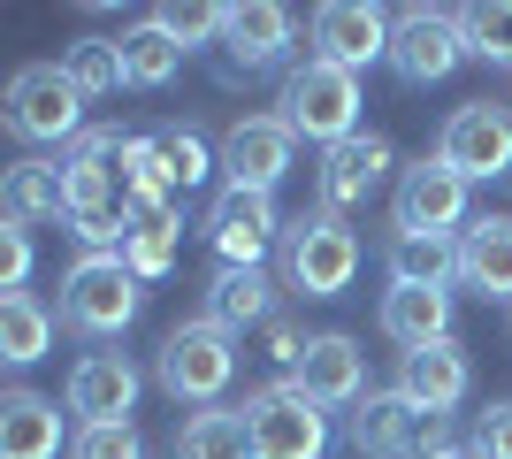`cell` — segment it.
Segmentation results:
<instances>
[{
  "label": "cell",
  "mask_w": 512,
  "mask_h": 459,
  "mask_svg": "<svg viewBox=\"0 0 512 459\" xmlns=\"http://www.w3.org/2000/svg\"><path fill=\"white\" fill-rule=\"evenodd\" d=\"M352 276H360V238H352L344 215L314 207L283 230V284L299 299H337V291H352Z\"/></svg>",
  "instance_id": "obj_4"
},
{
  "label": "cell",
  "mask_w": 512,
  "mask_h": 459,
  "mask_svg": "<svg viewBox=\"0 0 512 459\" xmlns=\"http://www.w3.org/2000/svg\"><path fill=\"white\" fill-rule=\"evenodd\" d=\"M306 398H321V406H360L375 383H367V352L344 337V329H321L314 345H306V360H299V375H291Z\"/></svg>",
  "instance_id": "obj_15"
},
{
  "label": "cell",
  "mask_w": 512,
  "mask_h": 459,
  "mask_svg": "<svg viewBox=\"0 0 512 459\" xmlns=\"http://www.w3.org/2000/svg\"><path fill=\"white\" fill-rule=\"evenodd\" d=\"M153 375H161V391H169V398H184V406H199V414H207L214 398L230 391V375H237L230 329L214 322V314L176 322L169 337H161V352H153Z\"/></svg>",
  "instance_id": "obj_2"
},
{
  "label": "cell",
  "mask_w": 512,
  "mask_h": 459,
  "mask_svg": "<svg viewBox=\"0 0 512 459\" xmlns=\"http://www.w3.org/2000/svg\"><path fill=\"white\" fill-rule=\"evenodd\" d=\"M176 245H184L176 199H130V245H123V261L138 268V284L169 276V268H176Z\"/></svg>",
  "instance_id": "obj_23"
},
{
  "label": "cell",
  "mask_w": 512,
  "mask_h": 459,
  "mask_svg": "<svg viewBox=\"0 0 512 459\" xmlns=\"http://www.w3.org/2000/svg\"><path fill=\"white\" fill-rule=\"evenodd\" d=\"M283 123H291V138H314L321 153L329 146H344V138H360V77L352 69H329V62H314L306 54L291 77H283Z\"/></svg>",
  "instance_id": "obj_1"
},
{
  "label": "cell",
  "mask_w": 512,
  "mask_h": 459,
  "mask_svg": "<svg viewBox=\"0 0 512 459\" xmlns=\"http://www.w3.org/2000/svg\"><path fill=\"white\" fill-rule=\"evenodd\" d=\"M398 391H406L421 414H451V406H467V391H474L467 345H459V337H444V345L398 352Z\"/></svg>",
  "instance_id": "obj_14"
},
{
  "label": "cell",
  "mask_w": 512,
  "mask_h": 459,
  "mask_svg": "<svg viewBox=\"0 0 512 459\" xmlns=\"http://www.w3.org/2000/svg\"><path fill=\"white\" fill-rule=\"evenodd\" d=\"M436 161L459 169L467 184H497V176H512V115L497 108V100H459V108L444 115Z\"/></svg>",
  "instance_id": "obj_9"
},
{
  "label": "cell",
  "mask_w": 512,
  "mask_h": 459,
  "mask_svg": "<svg viewBox=\"0 0 512 459\" xmlns=\"http://www.w3.org/2000/svg\"><path fill=\"white\" fill-rule=\"evenodd\" d=\"M123 69H130V85H138V92L176 85V69H184V46L169 39V23H161V16H146V23H130V31H123Z\"/></svg>",
  "instance_id": "obj_26"
},
{
  "label": "cell",
  "mask_w": 512,
  "mask_h": 459,
  "mask_svg": "<svg viewBox=\"0 0 512 459\" xmlns=\"http://www.w3.org/2000/svg\"><path fill=\"white\" fill-rule=\"evenodd\" d=\"M459 459H467V452H459Z\"/></svg>",
  "instance_id": "obj_37"
},
{
  "label": "cell",
  "mask_w": 512,
  "mask_h": 459,
  "mask_svg": "<svg viewBox=\"0 0 512 459\" xmlns=\"http://www.w3.org/2000/svg\"><path fill=\"white\" fill-rule=\"evenodd\" d=\"M383 176H390V138L383 131H360V138H344V146H329V153H321V169H314L321 215H352V207H367V199L383 192Z\"/></svg>",
  "instance_id": "obj_13"
},
{
  "label": "cell",
  "mask_w": 512,
  "mask_h": 459,
  "mask_svg": "<svg viewBox=\"0 0 512 459\" xmlns=\"http://www.w3.org/2000/svg\"><path fill=\"white\" fill-rule=\"evenodd\" d=\"M0 459H62V406L39 391L0 398Z\"/></svg>",
  "instance_id": "obj_21"
},
{
  "label": "cell",
  "mask_w": 512,
  "mask_h": 459,
  "mask_svg": "<svg viewBox=\"0 0 512 459\" xmlns=\"http://www.w3.org/2000/svg\"><path fill=\"white\" fill-rule=\"evenodd\" d=\"M138 406V368L130 352H85L69 368V414L77 421H130Z\"/></svg>",
  "instance_id": "obj_16"
},
{
  "label": "cell",
  "mask_w": 512,
  "mask_h": 459,
  "mask_svg": "<svg viewBox=\"0 0 512 459\" xmlns=\"http://www.w3.org/2000/svg\"><path fill=\"white\" fill-rule=\"evenodd\" d=\"M459 62H467L459 8H428V0L398 8V23H390V69H398L406 85H444Z\"/></svg>",
  "instance_id": "obj_10"
},
{
  "label": "cell",
  "mask_w": 512,
  "mask_h": 459,
  "mask_svg": "<svg viewBox=\"0 0 512 459\" xmlns=\"http://www.w3.org/2000/svg\"><path fill=\"white\" fill-rule=\"evenodd\" d=\"M176 459H253V429H245V406H207V414L184 421Z\"/></svg>",
  "instance_id": "obj_28"
},
{
  "label": "cell",
  "mask_w": 512,
  "mask_h": 459,
  "mask_svg": "<svg viewBox=\"0 0 512 459\" xmlns=\"http://www.w3.org/2000/svg\"><path fill=\"white\" fill-rule=\"evenodd\" d=\"M46 345H54V306L39 291H8L0 299V360L31 368V360H46Z\"/></svg>",
  "instance_id": "obj_25"
},
{
  "label": "cell",
  "mask_w": 512,
  "mask_h": 459,
  "mask_svg": "<svg viewBox=\"0 0 512 459\" xmlns=\"http://www.w3.org/2000/svg\"><path fill=\"white\" fill-rule=\"evenodd\" d=\"M8 131L31 138V146H77L85 138V92L62 62H23L8 77Z\"/></svg>",
  "instance_id": "obj_3"
},
{
  "label": "cell",
  "mask_w": 512,
  "mask_h": 459,
  "mask_svg": "<svg viewBox=\"0 0 512 459\" xmlns=\"http://www.w3.org/2000/svg\"><path fill=\"white\" fill-rule=\"evenodd\" d=\"M207 314L230 329V337L253 329V322H276V284H268V268H214Z\"/></svg>",
  "instance_id": "obj_24"
},
{
  "label": "cell",
  "mask_w": 512,
  "mask_h": 459,
  "mask_svg": "<svg viewBox=\"0 0 512 459\" xmlns=\"http://www.w3.org/2000/svg\"><path fill=\"white\" fill-rule=\"evenodd\" d=\"M69 459H146V444H138V429H130V421H77Z\"/></svg>",
  "instance_id": "obj_32"
},
{
  "label": "cell",
  "mask_w": 512,
  "mask_h": 459,
  "mask_svg": "<svg viewBox=\"0 0 512 459\" xmlns=\"http://www.w3.org/2000/svg\"><path fill=\"white\" fill-rule=\"evenodd\" d=\"M291 153H299V138L283 115H237L230 138H222V176L237 192H276L291 176Z\"/></svg>",
  "instance_id": "obj_12"
},
{
  "label": "cell",
  "mask_w": 512,
  "mask_h": 459,
  "mask_svg": "<svg viewBox=\"0 0 512 459\" xmlns=\"http://www.w3.org/2000/svg\"><path fill=\"white\" fill-rule=\"evenodd\" d=\"M383 337L398 352H421V345H444L451 337V291H421V284H390L383 291Z\"/></svg>",
  "instance_id": "obj_20"
},
{
  "label": "cell",
  "mask_w": 512,
  "mask_h": 459,
  "mask_svg": "<svg viewBox=\"0 0 512 459\" xmlns=\"http://www.w3.org/2000/svg\"><path fill=\"white\" fill-rule=\"evenodd\" d=\"M306 345H314V337H306V329L291 322V314H276V322H268V360H276V368H291V375H299Z\"/></svg>",
  "instance_id": "obj_36"
},
{
  "label": "cell",
  "mask_w": 512,
  "mask_h": 459,
  "mask_svg": "<svg viewBox=\"0 0 512 459\" xmlns=\"http://www.w3.org/2000/svg\"><path fill=\"white\" fill-rule=\"evenodd\" d=\"M390 222H398V238H459L467 230V176L444 169L436 153L413 161V169H398Z\"/></svg>",
  "instance_id": "obj_8"
},
{
  "label": "cell",
  "mask_w": 512,
  "mask_h": 459,
  "mask_svg": "<svg viewBox=\"0 0 512 459\" xmlns=\"http://www.w3.org/2000/svg\"><path fill=\"white\" fill-rule=\"evenodd\" d=\"M406 459H459V429H451V414H421V421H413Z\"/></svg>",
  "instance_id": "obj_35"
},
{
  "label": "cell",
  "mask_w": 512,
  "mask_h": 459,
  "mask_svg": "<svg viewBox=\"0 0 512 459\" xmlns=\"http://www.w3.org/2000/svg\"><path fill=\"white\" fill-rule=\"evenodd\" d=\"M161 23H169V39L192 54V46H222L230 8H207V0H169V8H161Z\"/></svg>",
  "instance_id": "obj_31"
},
{
  "label": "cell",
  "mask_w": 512,
  "mask_h": 459,
  "mask_svg": "<svg viewBox=\"0 0 512 459\" xmlns=\"http://www.w3.org/2000/svg\"><path fill=\"white\" fill-rule=\"evenodd\" d=\"M0 222H69V184H62V161H8L0 176Z\"/></svg>",
  "instance_id": "obj_19"
},
{
  "label": "cell",
  "mask_w": 512,
  "mask_h": 459,
  "mask_svg": "<svg viewBox=\"0 0 512 459\" xmlns=\"http://www.w3.org/2000/svg\"><path fill=\"white\" fill-rule=\"evenodd\" d=\"M413 421H421V406H413L398 383H390V391H367L360 406H352V452H367V459H406Z\"/></svg>",
  "instance_id": "obj_22"
},
{
  "label": "cell",
  "mask_w": 512,
  "mask_h": 459,
  "mask_svg": "<svg viewBox=\"0 0 512 459\" xmlns=\"http://www.w3.org/2000/svg\"><path fill=\"white\" fill-rule=\"evenodd\" d=\"M153 138H161V161H169L176 192H199V184L222 169V153H207V138H199L192 123H169V131H153Z\"/></svg>",
  "instance_id": "obj_30"
},
{
  "label": "cell",
  "mask_w": 512,
  "mask_h": 459,
  "mask_svg": "<svg viewBox=\"0 0 512 459\" xmlns=\"http://www.w3.org/2000/svg\"><path fill=\"white\" fill-rule=\"evenodd\" d=\"M291 39H299V23H291V8H276V0H237L230 23H222V54H230L237 69H268L291 54Z\"/></svg>",
  "instance_id": "obj_17"
},
{
  "label": "cell",
  "mask_w": 512,
  "mask_h": 459,
  "mask_svg": "<svg viewBox=\"0 0 512 459\" xmlns=\"http://www.w3.org/2000/svg\"><path fill=\"white\" fill-rule=\"evenodd\" d=\"M245 429H253V459H321L329 452V406L306 398L291 375L245 398Z\"/></svg>",
  "instance_id": "obj_6"
},
{
  "label": "cell",
  "mask_w": 512,
  "mask_h": 459,
  "mask_svg": "<svg viewBox=\"0 0 512 459\" xmlns=\"http://www.w3.org/2000/svg\"><path fill=\"white\" fill-rule=\"evenodd\" d=\"M383 268H390V284L451 291V276H459V238H390Z\"/></svg>",
  "instance_id": "obj_27"
},
{
  "label": "cell",
  "mask_w": 512,
  "mask_h": 459,
  "mask_svg": "<svg viewBox=\"0 0 512 459\" xmlns=\"http://www.w3.org/2000/svg\"><path fill=\"white\" fill-rule=\"evenodd\" d=\"M138 299H146V284H138V268H130L123 253H77V268L62 276V322L85 329V337L130 329Z\"/></svg>",
  "instance_id": "obj_5"
},
{
  "label": "cell",
  "mask_w": 512,
  "mask_h": 459,
  "mask_svg": "<svg viewBox=\"0 0 512 459\" xmlns=\"http://www.w3.org/2000/svg\"><path fill=\"white\" fill-rule=\"evenodd\" d=\"M390 23L398 16H383L375 0H321L314 23H306V39H314V62L360 77L367 62H390Z\"/></svg>",
  "instance_id": "obj_11"
},
{
  "label": "cell",
  "mask_w": 512,
  "mask_h": 459,
  "mask_svg": "<svg viewBox=\"0 0 512 459\" xmlns=\"http://www.w3.org/2000/svg\"><path fill=\"white\" fill-rule=\"evenodd\" d=\"M62 69L77 77V92H85V100H107V92L130 85L123 39H69V46H62Z\"/></svg>",
  "instance_id": "obj_29"
},
{
  "label": "cell",
  "mask_w": 512,
  "mask_h": 459,
  "mask_svg": "<svg viewBox=\"0 0 512 459\" xmlns=\"http://www.w3.org/2000/svg\"><path fill=\"white\" fill-rule=\"evenodd\" d=\"M207 245L222 268H268V253L283 245V230L291 222L276 215V192H237V184H222V192L207 199Z\"/></svg>",
  "instance_id": "obj_7"
},
{
  "label": "cell",
  "mask_w": 512,
  "mask_h": 459,
  "mask_svg": "<svg viewBox=\"0 0 512 459\" xmlns=\"http://www.w3.org/2000/svg\"><path fill=\"white\" fill-rule=\"evenodd\" d=\"M459 284L512 306V215H474L459 230Z\"/></svg>",
  "instance_id": "obj_18"
},
{
  "label": "cell",
  "mask_w": 512,
  "mask_h": 459,
  "mask_svg": "<svg viewBox=\"0 0 512 459\" xmlns=\"http://www.w3.org/2000/svg\"><path fill=\"white\" fill-rule=\"evenodd\" d=\"M31 284V230L23 222H0V299Z\"/></svg>",
  "instance_id": "obj_34"
},
{
  "label": "cell",
  "mask_w": 512,
  "mask_h": 459,
  "mask_svg": "<svg viewBox=\"0 0 512 459\" xmlns=\"http://www.w3.org/2000/svg\"><path fill=\"white\" fill-rule=\"evenodd\" d=\"M467 459H512V398H490L467 429Z\"/></svg>",
  "instance_id": "obj_33"
}]
</instances>
